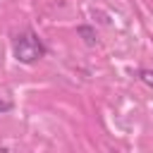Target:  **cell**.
I'll return each mask as SVG.
<instances>
[{"label": "cell", "mask_w": 153, "mask_h": 153, "mask_svg": "<svg viewBox=\"0 0 153 153\" xmlns=\"http://www.w3.org/2000/svg\"><path fill=\"white\" fill-rule=\"evenodd\" d=\"M76 33L84 38V43H86V45H96V31H93L91 26H79V29H76Z\"/></svg>", "instance_id": "cell-2"}, {"label": "cell", "mask_w": 153, "mask_h": 153, "mask_svg": "<svg viewBox=\"0 0 153 153\" xmlns=\"http://www.w3.org/2000/svg\"><path fill=\"white\" fill-rule=\"evenodd\" d=\"M139 79H141L148 88H153V69H141V72H139Z\"/></svg>", "instance_id": "cell-3"}, {"label": "cell", "mask_w": 153, "mask_h": 153, "mask_svg": "<svg viewBox=\"0 0 153 153\" xmlns=\"http://www.w3.org/2000/svg\"><path fill=\"white\" fill-rule=\"evenodd\" d=\"M12 108V100H5V103H0V112H5V110H10Z\"/></svg>", "instance_id": "cell-4"}, {"label": "cell", "mask_w": 153, "mask_h": 153, "mask_svg": "<svg viewBox=\"0 0 153 153\" xmlns=\"http://www.w3.org/2000/svg\"><path fill=\"white\" fill-rule=\"evenodd\" d=\"M45 57V45L33 31H24L14 38V60L22 65H33Z\"/></svg>", "instance_id": "cell-1"}]
</instances>
